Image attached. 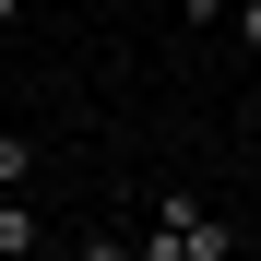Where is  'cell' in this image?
Wrapping results in <instances>:
<instances>
[{
	"instance_id": "1",
	"label": "cell",
	"mask_w": 261,
	"mask_h": 261,
	"mask_svg": "<svg viewBox=\"0 0 261 261\" xmlns=\"http://www.w3.org/2000/svg\"><path fill=\"white\" fill-rule=\"evenodd\" d=\"M226 249H238V226H214L190 190H166L154 226H143V261H226Z\"/></svg>"
},
{
	"instance_id": "2",
	"label": "cell",
	"mask_w": 261,
	"mask_h": 261,
	"mask_svg": "<svg viewBox=\"0 0 261 261\" xmlns=\"http://www.w3.org/2000/svg\"><path fill=\"white\" fill-rule=\"evenodd\" d=\"M24 249H48V214H36L24 190H0V261H24Z\"/></svg>"
},
{
	"instance_id": "3",
	"label": "cell",
	"mask_w": 261,
	"mask_h": 261,
	"mask_svg": "<svg viewBox=\"0 0 261 261\" xmlns=\"http://www.w3.org/2000/svg\"><path fill=\"white\" fill-rule=\"evenodd\" d=\"M36 166H48V154H36L24 130H0V190H36Z\"/></svg>"
},
{
	"instance_id": "4",
	"label": "cell",
	"mask_w": 261,
	"mask_h": 261,
	"mask_svg": "<svg viewBox=\"0 0 261 261\" xmlns=\"http://www.w3.org/2000/svg\"><path fill=\"white\" fill-rule=\"evenodd\" d=\"M226 24H238V48L261 60V0H226Z\"/></svg>"
},
{
	"instance_id": "5",
	"label": "cell",
	"mask_w": 261,
	"mask_h": 261,
	"mask_svg": "<svg viewBox=\"0 0 261 261\" xmlns=\"http://www.w3.org/2000/svg\"><path fill=\"white\" fill-rule=\"evenodd\" d=\"M12 24H24V0H0V36H12Z\"/></svg>"
}]
</instances>
